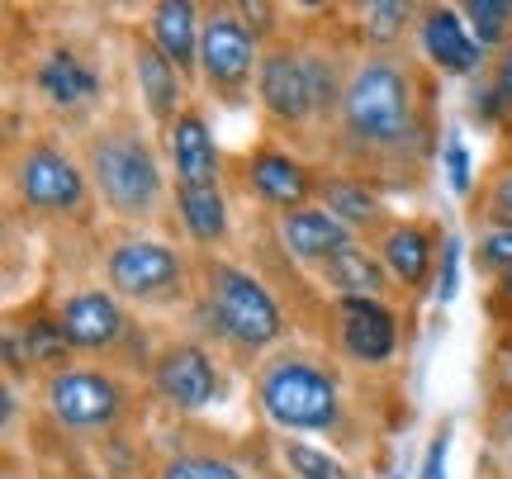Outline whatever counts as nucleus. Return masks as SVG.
Wrapping results in <instances>:
<instances>
[{"label":"nucleus","instance_id":"1","mask_svg":"<svg viewBox=\"0 0 512 479\" xmlns=\"http://www.w3.org/2000/svg\"><path fill=\"white\" fill-rule=\"evenodd\" d=\"M441 157L437 76L408 53H361L318 162L375 190H418Z\"/></svg>","mask_w":512,"mask_h":479},{"label":"nucleus","instance_id":"2","mask_svg":"<svg viewBox=\"0 0 512 479\" xmlns=\"http://www.w3.org/2000/svg\"><path fill=\"white\" fill-rule=\"evenodd\" d=\"M76 152L86 162L95 204H105L114 223L147 228L171 209V166L162 157V138H152L133 110H110L91 129H81Z\"/></svg>","mask_w":512,"mask_h":479},{"label":"nucleus","instance_id":"3","mask_svg":"<svg viewBox=\"0 0 512 479\" xmlns=\"http://www.w3.org/2000/svg\"><path fill=\"white\" fill-rule=\"evenodd\" d=\"M190 309L204 318L214 342L247 366H261L266 356H275L290 342V318L271 295V285L233 257L195 252V304Z\"/></svg>","mask_w":512,"mask_h":479},{"label":"nucleus","instance_id":"4","mask_svg":"<svg viewBox=\"0 0 512 479\" xmlns=\"http://www.w3.org/2000/svg\"><path fill=\"white\" fill-rule=\"evenodd\" d=\"M252 399L280 437H342L347 385L328 356L309 347H280L252 370Z\"/></svg>","mask_w":512,"mask_h":479},{"label":"nucleus","instance_id":"5","mask_svg":"<svg viewBox=\"0 0 512 479\" xmlns=\"http://www.w3.org/2000/svg\"><path fill=\"white\" fill-rule=\"evenodd\" d=\"M5 185L24 219L43 223H91L95 190L81 152H72L57 133H24L5 148Z\"/></svg>","mask_w":512,"mask_h":479},{"label":"nucleus","instance_id":"6","mask_svg":"<svg viewBox=\"0 0 512 479\" xmlns=\"http://www.w3.org/2000/svg\"><path fill=\"white\" fill-rule=\"evenodd\" d=\"M24 91H29V105L43 110L53 124L91 129L95 119H105L100 110L110 95L105 57L95 53V43L57 29L24 53Z\"/></svg>","mask_w":512,"mask_h":479},{"label":"nucleus","instance_id":"7","mask_svg":"<svg viewBox=\"0 0 512 479\" xmlns=\"http://www.w3.org/2000/svg\"><path fill=\"white\" fill-rule=\"evenodd\" d=\"M100 276L128 309L195 304V252L143 228H119L100 242Z\"/></svg>","mask_w":512,"mask_h":479},{"label":"nucleus","instance_id":"8","mask_svg":"<svg viewBox=\"0 0 512 479\" xmlns=\"http://www.w3.org/2000/svg\"><path fill=\"white\" fill-rule=\"evenodd\" d=\"M252 100H256V110H261V124L271 129V138L299 148L304 157L313 152V162H318V95H313L304 38H299L294 24L275 43H266Z\"/></svg>","mask_w":512,"mask_h":479},{"label":"nucleus","instance_id":"9","mask_svg":"<svg viewBox=\"0 0 512 479\" xmlns=\"http://www.w3.org/2000/svg\"><path fill=\"white\" fill-rule=\"evenodd\" d=\"M53 318L72 356H100V361H114L124 370H138L147 380V366L157 347L143 342V328L128 309L124 299L114 295L110 285H76L53 304Z\"/></svg>","mask_w":512,"mask_h":479},{"label":"nucleus","instance_id":"10","mask_svg":"<svg viewBox=\"0 0 512 479\" xmlns=\"http://www.w3.org/2000/svg\"><path fill=\"white\" fill-rule=\"evenodd\" d=\"M133 399H138L133 380L114 366H67L38 385L48 423L81 442L119 432L133 418Z\"/></svg>","mask_w":512,"mask_h":479},{"label":"nucleus","instance_id":"11","mask_svg":"<svg viewBox=\"0 0 512 479\" xmlns=\"http://www.w3.org/2000/svg\"><path fill=\"white\" fill-rule=\"evenodd\" d=\"M266 43L252 34L238 5H204V38H200V86L209 100L228 110L247 105L256 91Z\"/></svg>","mask_w":512,"mask_h":479},{"label":"nucleus","instance_id":"12","mask_svg":"<svg viewBox=\"0 0 512 479\" xmlns=\"http://www.w3.org/2000/svg\"><path fill=\"white\" fill-rule=\"evenodd\" d=\"M223 389H228V375H223L219 351L209 342H200V337L157 342V356L147 366V394L166 413H176V418L209 413L214 404H223Z\"/></svg>","mask_w":512,"mask_h":479},{"label":"nucleus","instance_id":"13","mask_svg":"<svg viewBox=\"0 0 512 479\" xmlns=\"http://www.w3.org/2000/svg\"><path fill=\"white\" fill-rule=\"evenodd\" d=\"M318 176H323V162L304 157L280 138H261L233 162L238 190L256 209H266L271 219L290 214V209H304V204H318Z\"/></svg>","mask_w":512,"mask_h":479},{"label":"nucleus","instance_id":"14","mask_svg":"<svg viewBox=\"0 0 512 479\" xmlns=\"http://www.w3.org/2000/svg\"><path fill=\"white\" fill-rule=\"evenodd\" d=\"M332 347L361 370H384L399 356L403 314L389 299H328Z\"/></svg>","mask_w":512,"mask_h":479},{"label":"nucleus","instance_id":"15","mask_svg":"<svg viewBox=\"0 0 512 479\" xmlns=\"http://www.w3.org/2000/svg\"><path fill=\"white\" fill-rule=\"evenodd\" d=\"M370 247L380 252L399 299L413 304V299L437 290V266H441V247H446V228L437 219H394Z\"/></svg>","mask_w":512,"mask_h":479},{"label":"nucleus","instance_id":"16","mask_svg":"<svg viewBox=\"0 0 512 479\" xmlns=\"http://www.w3.org/2000/svg\"><path fill=\"white\" fill-rule=\"evenodd\" d=\"M162 138V157L171 166V190H219L228 176V157H223L214 124L204 100H190L171 129L157 133Z\"/></svg>","mask_w":512,"mask_h":479},{"label":"nucleus","instance_id":"17","mask_svg":"<svg viewBox=\"0 0 512 479\" xmlns=\"http://www.w3.org/2000/svg\"><path fill=\"white\" fill-rule=\"evenodd\" d=\"M413 43H418V62L432 76H465V81H475V76L489 72V53L470 34L460 5H422Z\"/></svg>","mask_w":512,"mask_h":479},{"label":"nucleus","instance_id":"18","mask_svg":"<svg viewBox=\"0 0 512 479\" xmlns=\"http://www.w3.org/2000/svg\"><path fill=\"white\" fill-rule=\"evenodd\" d=\"M128 72H133V91H138V105H143L147 124L162 133L176 124V114L195 100L190 95V81L181 76L176 62H166L162 48L147 38V29H128Z\"/></svg>","mask_w":512,"mask_h":479},{"label":"nucleus","instance_id":"19","mask_svg":"<svg viewBox=\"0 0 512 479\" xmlns=\"http://www.w3.org/2000/svg\"><path fill=\"white\" fill-rule=\"evenodd\" d=\"M271 233H275L280 257L294 261V266H309V271H318V266L328 257H337L342 247L361 242L347 223L337 219V214H328L323 204H304V209H290V214L271 219Z\"/></svg>","mask_w":512,"mask_h":479},{"label":"nucleus","instance_id":"20","mask_svg":"<svg viewBox=\"0 0 512 479\" xmlns=\"http://www.w3.org/2000/svg\"><path fill=\"white\" fill-rule=\"evenodd\" d=\"M318 204L328 214H337L361 242H375L389 223L399 219L384 204V190H375L370 181L351 176V171H337V166H323V176H318Z\"/></svg>","mask_w":512,"mask_h":479},{"label":"nucleus","instance_id":"21","mask_svg":"<svg viewBox=\"0 0 512 479\" xmlns=\"http://www.w3.org/2000/svg\"><path fill=\"white\" fill-rule=\"evenodd\" d=\"M147 38L162 48L166 62H176L181 76L195 86L200 81V38H204V5L195 0H157L143 19Z\"/></svg>","mask_w":512,"mask_h":479},{"label":"nucleus","instance_id":"22","mask_svg":"<svg viewBox=\"0 0 512 479\" xmlns=\"http://www.w3.org/2000/svg\"><path fill=\"white\" fill-rule=\"evenodd\" d=\"M318 285L328 290V299H399V290H394V280H389V271H384L380 252L370 247V242H351V247H342L337 257H328L318 271Z\"/></svg>","mask_w":512,"mask_h":479},{"label":"nucleus","instance_id":"23","mask_svg":"<svg viewBox=\"0 0 512 479\" xmlns=\"http://www.w3.org/2000/svg\"><path fill=\"white\" fill-rule=\"evenodd\" d=\"M171 214H176L185 242L200 257H223V247L233 242L228 185H219V190H171Z\"/></svg>","mask_w":512,"mask_h":479},{"label":"nucleus","instance_id":"24","mask_svg":"<svg viewBox=\"0 0 512 479\" xmlns=\"http://www.w3.org/2000/svg\"><path fill=\"white\" fill-rule=\"evenodd\" d=\"M351 34L361 53H408V43L418 38V15L422 5L408 0H370L351 10Z\"/></svg>","mask_w":512,"mask_h":479},{"label":"nucleus","instance_id":"25","mask_svg":"<svg viewBox=\"0 0 512 479\" xmlns=\"http://www.w3.org/2000/svg\"><path fill=\"white\" fill-rule=\"evenodd\" d=\"M475 228H512V157H494L470 195Z\"/></svg>","mask_w":512,"mask_h":479},{"label":"nucleus","instance_id":"26","mask_svg":"<svg viewBox=\"0 0 512 479\" xmlns=\"http://www.w3.org/2000/svg\"><path fill=\"white\" fill-rule=\"evenodd\" d=\"M280 465L290 479H356L337 451L309 442V437H280Z\"/></svg>","mask_w":512,"mask_h":479},{"label":"nucleus","instance_id":"27","mask_svg":"<svg viewBox=\"0 0 512 479\" xmlns=\"http://www.w3.org/2000/svg\"><path fill=\"white\" fill-rule=\"evenodd\" d=\"M152 479H252L238 461H228L223 451H171L157 461Z\"/></svg>","mask_w":512,"mask_h":479},{"label":"nucleus","instance_id":"28","mask_svg":"<svg viewBox=\"0 0 512 479\" xmlns=\"http://www.w3.org/2000/svg\"><path fill=\"white\" fill-rule=\"evenodd\" d=\"M465 24L479 38V48L494 57L512 43V0H465Z\"/></svg>","mask_w":512,"mask_h":479},{"label":"nucleus","instance_id":"29","mask_svg":"<svg viewBox=\"0 0 512 479\" xmlns=\"http://www.w3.org/2000/svg\"><path fill=\"white\" fill-rule=\"evenodd\" d=\"M470 261H475V271L489 285L512 276V228H479L475 247H470Z\"/></svg>","mask_w":512,"mask_h":479},{"label":"nucleus","instance_id":"30","mask_svg":"<svg viewBox=\"0 0 512 479\" xmlns=\"http://www.w3.org/2000/svg\"><path fill=\"white\" fill-rule=\"evenodd\" d=\"M441 176H446V185H451V190H456L460 200H470V195H475V157H470V143H465V138H460V133H446V138H441Z\"/></svg>","mask_w":512,"mask_h":479},{"label":"nucleus","instance_id":"31","mask_svg":"<svg viewBox=\"0 0 512 479\" xmlns=\"http://www.w3.org/2000/svg\"><path fill=\"white\" fill-rule=\"evenodd\" d=\"M465 110H470V119H475L479 129H494V133H503L508 129V105L498 100V91L489 86V76H475L470 81V91H465Z\"/></svg>","mask_w":512,"mask_h":479},{"label":"nucleus","instance_id":"32","mask_svg":"<svg viewBox=\"0 0 512 479\" xmlns=\"http://www.w3.org/2000/svg\"><path fill=\"white\" fill-rule=\"evenodd\" d=\"M460 261H465V242L456 233H446V247H441V266H437V290L432 299L437 304H451L460 295Z\"/></svg>","mask_w":512,"mask_h":479},{"label":"nucleus","instance_id":"33","mask_svg":"<svg viewBox=\"0 0 512 479\" xmlns=\"http://www.w3.org/2000/svg\"><path fill=\"white\" fill-rule=\"evenodd\" d=\"M446 465H451V423L437 427V437L427 442L418 465V479H446Z\"/></svg>","mask_w":512,"mask_h":479},{"label":"nucleus","instance_id":"34","mask_svg":"<svg viewBox=\"0 0 512 479\" xmlns=\"http://www.w3.org/2000/svg\"><path fill=\"white\" fill-rule=\"evenodd\" d=\"M484 76H489V86H494L498 100H503V105H508V114H512V43L503 48V53L489 57V72H484ZM508 124H512V119H508Z\"/></svg>","mask_w":512,"mask_h":479},{"label":"nucleus","instance_id":"35","mask_svg":"<svg viewBox=\"0 0 512 479\" xmlns=\"http://www.w3.org/2000/svg\"><path fill=\"white\" fill-rule=\"evenodd\" d=\"M498 157H512V124L498 133Z\"/></svg>","mask_w":512,"mask_h":479},{"label":"nucleus","instance_id":"36","mask_svg":"<svg viewBox=\"0 0 512 479\" xmlns=\"http://www.w3.org/2000/svg\"><path fill=\"white\" fill-rule=\"evenodd\" d=\"M503 375H508V385H512V342L503 347Z\"/></svg>","mask_w":512,"mask_h":479},{"label":"nucleus","instance_id":"37","mask_svg":"<svg viewBox=\"0 0 512 479\" xmlns=\"http://www.w3.org/2000/svg\"><path fill=\"white\" fill-rule=\"evenodd\" d=\"M5 479H19V475H15V470H5Z\"/></svg>","mask_w":512,"mask_h":479},{"label":"nucleus","instance_id":"38","mask_svg":"<svg viewBox=\"0 0 512 479\" xmlns=\"http://www.w3.org/2000/svg\"><path fill=\"white\" fill-rule=\"evenodd\" d=\"M394 479H403V475H394Z\"/></svg>","mask_w":512,"mask_h":479},{"label":"nucleus","instance_id":"39","mask_svg":"<svg viewBox=\"0 0 512 479\" xmlns=\"http://www.w3.org/2000/svg\"><path fill=\"white\" fill-rule=\"evenodd\" d=\"M356 479H361V475H356Z\"/></svg>","mask_w":512,"mask_h":479}]
</instances>
